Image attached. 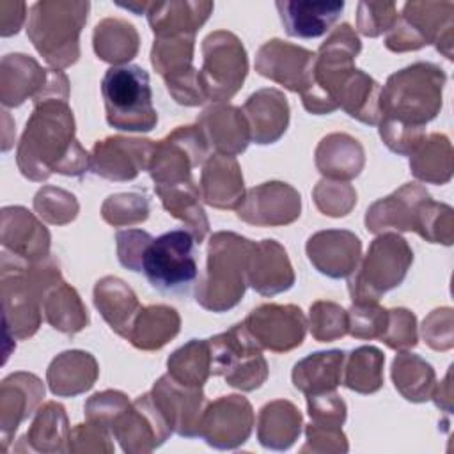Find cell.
Returning <instances> with one entry per match:
<instances>
[{
    "label": "cell",
    "instance_id": "obj_9",
    "mask_svg": "<svg viewBox=\"0 0 454 454\" xmlns=\"http://www.w3.org/2000/svg\"><path fill=\"white\" fill-rule=\"evenodd\" d=\"M211 372L225 376L231 387L254 390L266 378V362L261 356V346L250 335L243 323L229 332L207 339Z\"/></svg>",
    "mask_w": 454,
    "mask_h": 454
},
{
    "label": "cell",
    "instance_id": "obj_1",
    "mask_svg": "<svg viewBox=\"0 0 454 454\" xmlns=\"http://www.w3.org/2000/svg\"><path fill=\"white\" fill-rule=\"evenodd\" d=\"M443 83V69L429 62L408 66L388 78L380 90V135L394 153L408 154L424 142L422 126L436 117Z\"/></svg>",
    "mask_w": 454,
    "mask_h": 454
},
{
    "label": "cell",
    "instance_id": "obj_14",
    "mask_svg": "<svg viewBox=\"0 0 454 454\" xmlns=\"http://www.w3.org/2000/svg\"><path fill=\"white\" fill-rule=\"evenodd\" d=\"M153 151V140L112 137L94 145L90 170L114 181L133 179L142 168H149Z\"/></svg>",
    "mask_w": 454,
    "mask_h": 454
},
{
    "label": "cell",
    "instance_id": "obj_15",
    "mask_svg": "<svg viewBox=\"0 0 454 454\" xmlns=\"http://www.w3.org/2000/svg\"><path fill=\"white\" fill-rule=\"evenodd\" d=\"M238 216L255 225L291 223L300 216V193L286 183H264L248 190Z\"/></svg>",
    "mask_w": 454,
    "mask_h": 454
},
{
    "label": "cell",
    "instance_id": "obj_8",
    "mask_svg": "<svg viewBox=\"0 0 454 454\" xmlns=\"http://www.w3.org/2000/svg\"><path fill=\"white\" fill-rule=\"evenodd\" d=\"M413 252L397 234H383L371 243L360 270L349 278L353 301H378L383 293L399 286L406 277Z\"/></svg>",
    "mask_w": 454,
    "mask_h": 454
},
{
    "label": "cell",
    "instance_id": "obj_18",
    "mask_svg": "<svg viewBox=\"0 0 454 454\" xmlns=\"http://www.w3.org/2000/svg\"><path fill=\"white\" fill-rule=\"evenodd\" d=\"M275 7L291 37L314 39L325 35L344 11V2H289L278 0Z\"/></svg>",
    "mask_w": 454,
    "mask_h": 454
},
{
    "label": "cell",
    "instance_id": "obj_34",
    "mask_svg": "<svg viewBox=\"0 0 454 454\" xmlns=\"http://www.w3.org/2000/svg\"><path fill=\"white\" fill-rule=\"evenodd\" d=\"M397 20V11L394 2H360L356 25L364 35L376 37L383 32H390Z\"/></svg>",
    "mask_w": 454,
    "mask_h": 454
},
{
    "label": "cell",
    "instance_id": "obj_37",
    "mask_svg": "<svg viewBox=\"0 0 454 454\" xmlns=\"http://www.w3.org/2000/svg\"><path fill=\"white\" fill-rule=\"evenodd\" d=\"M312 319V335L321 342L326 325H332L337 337H342L348 332V314L335 303L317 301L310 307Z\"/></svg>",
    "mask_w": 454,
    "mask_h": 454
},
{
    "label": "cell",
    "instance_id": "obj_19",
    "mask_svg": "<svg viewBox=\"0 0 454 454\" xmlns=\"http://www.w3.org/2000/svg\"><path fill=\"white\" fill-rule=\"evenodd\" d=\"M211 11V2H154L145 14L154 35L176 37L193 35Z\"/></svg>",
    "mask_w": 454,
    "mask_h": 454
},
{
    "label": "cell",
    "instance_id": "obj_12",
    "mask_svg": "<svg viewBox=\"0 0 454 454\" xmlns=\"http://www.w3.org/2000/svg\"><path fill=\"white\" fill-rule=\"evenodd\" d=\"M449 2L442 4H426V2H408L403 7L401 18L395 20L390 34L387 35V48L392 51L419 50L424 44L438 41L440 30H449L450 27L442 28V23L452 21L450 11L442 12Z\"/></svg>",
    "mask_w": 454,
    "mask_h": 454
},
{
    "label": "cell",
    "instance_id": "obj_5",
    "mask_svg": "<svg viewBox=\"0 0 454 454\" xmlns=\"http://www.w3.org/2000/svg\"><path fill=\"white\" fill-rule=\"evenodd\" d=\"M101 92L110 126L124 131H151L156 126L149 74L140 66H112L101 80Z\"/></svg>",
    "mask_w": 454,
    "mask_h": 454
},
{
    "label": "cell",
    "instance_id": "obj_27",
    "mask_svg": "<svg viewBox=\"0 0 454 454\" xmlns=\"http://www.w3.org/2000/svg\"><path fill=\"white\" fill-rule=\"evenodd\" d=\"M362 147L355 138L348 135H328L321 140L316 151V165L323 176L337 179L356 177L364 167V160L342 158L344 154Z\"/></svg>",
    "mask_w": 454,
    "mask_h": 454
},
{
    "label": "cell",
    "instance_id": "obj_32",
    "mask_svg": "<svg viewBox=\"0 0 454 454\" xmlns=\"http://www.w3.org/2000/svg\"><path fill=\"white\" fill-rule=\"evenodd\" d=\"M445 145H449L447 137H443V135H431V138L427 140L424 151L420 154H415L413 158H410V167H411L413 174L419 179L431 181V183H440V184L450 179V176L440 168L442 163L450 167V156L440 158L442 156L440 151Z\"/></svg>",
    "mask_w": 454,
    "mask_h": 454
},
{
    "label": "cell",
    "instance_id": "obj_11",
    "mask_svg": "<svg viewBox=\"0 0 454 454\" xmlns=\"http://www.w3.org/2000/svg\"><path fill=\"white\" fill-rule=\"evenodd\" d=\"M314 59L316 53L305 48L273 39L261 46L255 59V69L259 74L303 96L312 85Z\"/></svg>",
    "mask_w": 454,
    "mask_h": 454
},
{
    "label": "cell",
    "instance_id": "obj_36",
    "mask_svg": "<svg viewBox=\"0 0 454 454\" xmlns=\"http://www.w3.org/2000/svg\"><path fill=\"white\" fill-rule=\"evenodd\" d=\"M115 238H117V254H119L121 264L131 271H140L144 250L151 243L153 236L145 231L128 229V231H119Z\"/></svg>",
    "mask_w": 454,
    "mask_h": 454
},
{
    "label": "cell",
    "instance_id": "obj_7",
    "mask_svg": "<svg viewBox=\"0 0 454 454\" xmlns=\"http://www.w3.org/2000/svg\"><path fill=\"white\" fill-rule=\"evenodd\" d=\"M195 245L197 239L188 229H172L153 238L144 250L140 271L154 289L186 294L199 275Z\"/></svg>",
    "mask_w": 454,
    "mask_h": 454
},
{
    "label": "cell",
    "instance_id": "obj_3",
    "mask_svg": "<svg viewBox=\"0 0 454 454\" xmlns=\"http://www.w3.org/2000/svg\"><path fill=\"white\" fill-rule=\"evenodd\" d=\"M255 243L234 232H216L209 239L206 277L197 284V301L209 310L222 312L239 303L247 282L248 264Z\"/></svg>",
    "mask_w": 454,
    "mask_h": 454
},
{
    "label": "cell",
    "instance_id": "obj_38",
    "mask_svg": "<svg viewBox=\"0 0 454 454\" xmlns=\"http://www.w3.org/2000/svg\"><path fill=\"white\" fill-rule=\"evenodd\" d=\"M34 206H35V211L46 218L48 222H55V209H62L66 215H69L71 218L76 216V211H78V204L74 200V197L67 192H64V195L60 197L59 202L55 200H50L48 193L44 190H41L37 195H35V200H34Z\"/></svg>",
    "mask_w": 454,
    "mask_h": 454
},
{
    "label": "cell",
    "instance_id": "obj_35",
    "mask_svg": "<svg viewBox=\"0 0 454 454\" xmlns=\"http://www.w3.org/2000/svg\"><path fill=\"white\" fill-rule=\"evenodd\" d=\"M380 339L392 349L413 348L417 344L415 316L406 309L388 310V323Z\"/></svg>",
    "mask_w": 454,
    "mask_h": 454
},
{
    "label": "cell",
    "instance_id": "obj_17",
    "mask_svg": "<svg viewBox=\"0 0 454 454\" xmlns=\"http://www.w3.org/2000/svg\"><path fill=\"white\" fill-rule=\"evenodd\" d=\"M241 112L248 122L250 140L255 144H273L282 137L289 122L287 99L277 89L254 92Z\"/></svg>",
    "mask_w": 454,
    "mask_h": 454
},
{
    "label": "cell",
    "instance_id": "obj_4",
    "mask_svg": "<svg viewBox=\"0 0 454 454\" xmlns=\"http://www.w3.org/2000/svg\"><path fill=\"white\" fill-rule=\"evenodd\" d=\"M89 7V2H37L30 7L27 34L46 62L66 67L78 59V34Z\"/></svg>",
    "mask_w": 454,
    "mask_h": 454
},
{
    "label": "cell",
    "instance_id": "obj_16",
    "mask_svg": "<svg viewBox=\"0 0 454 454\" xmlns=\"http://www.w3.org/2000/svg\"><path fill=\"white\" fill-rule=\"evenodd\" d=\"M360 239L349 231H321L309 238L307 254L319 273L340 278L356 270Z\"/></svg>",
    "mask_w": 454,
    "mask_h": 454
},
{
    "label": "cell",
    "instance_id": "obj_28",
    "mask_svg": "<svg viewBox=\"0 0 454 454\" xmlns=\"http://www.w3.org/2000/svg\"><path fill=\"white\" fill-rule=\"evenodd\" d=\"M211 372L207 340H190L168 358V374L188 387H202Z\"/></svg>",
    "mask_w": 454,
    "mask_h": 454
},
{
    "label": "cell",
    "instance_id": "obj_6",
    "mask_svg": "<svg viewBox=\"0 0 454 454\" xmlns=\"http://www.w3.org/2000/svg\"><path fill=\"white\" fill-rule=\"evenodd\" d=\"M360 48V39L348 23L337 27L321 44L314 59L312 85L301 96L309 112L330 114L339 108V92L355 69L353 59L358 55Z\"/></svg>",
    "mask_w": 454,
    "mask_h": 454
},
{
    "label": "cell",
    "instance_id": "obj_26",
    "mask_svg": "<svg viewBox=\"0 0 454 454\" xmlns=\"http://www.w3.org/2000/svg\"><path fill=\"white\" fill-rule=\"evenodd\" d=\"M177 330L179 317L174 309L163 305L147 307L138 312L128 339L140 349H154L172 339Z\"/></svg>",
    "mask_w": 454,
    "mask_h": 454
},
{
    "label": "cell",
    "instance_id": "obj_31",
    "mask_svg": "<svg viewBox=\"0 0 454 454\" xmlns=\"http://www.w3.org/2000/svg\"><path fill=\"white\" fill-rule=\"evenodd\" d=\"M96 376H98L96 360L82 367L80 371H69V365L64 355L57 356L48 369L50 388L53 394H59V395H74L90 388L94 385Z\"/></svg>",
    "mask_w": 454,
    "mask_h": 454
},
{
    "label": "cell",
    "instance_id": "obj_24",
    "mask_svg": "<svg viewBox=\"0 0 454 454\" xmlns=\"http://www.w3.org/2000/svg\"><path fill=\"white\" fill-rule=\"evenodd\" d=\"M344 351H319L294 365V387L307 395H319L333 390L340 383Z\"/></svg>",
    "mask_w": 454,
    "mask_h": 454
},
{
    "label": "cell",
    "instance_id": "obj_22",
    "mask_svg": "<svg viewBox=\"0 0 454 454\" xmlns=\"http://www.w3.org/2000/svg\"><path fill=\"white\" fill-rule=\"evenodd\" d=\"M202 197L215 207H238L243 200V176L234 156H211L202 172Z\"/></svg>",
    "mask_w": 454,
    "mask_h": 454
},
{
    "label": "cell",
    "instance_id": "obj_20",
    "mask_svg": "<svg viewBox=\"0 0 454 454\" xmlns=\"http://www.w3.org/2000/svg\"><path fill=\"white\" fill-rule=\"evenodd\" d=\"M289 259L286 250L273 239L257 243L250 255L248 264V284L261 294L273 296L289 289L294 282L293 270H273L287 266Z\"/></svg>",
    "mask_w": 454,
    "mask_h": 454
},
{
    "label": "cell",
    "instance_id": "obj_30",
    "mask_svg": "<svg viewBox=\"0 0 454 454\" xmlns=\"http://www.w3.org/2000/svg\"><path fill=\"white\" fill-rule=\"evenodd\" d=\"M74 309H85V307L82 305L76 291L62 282L60 289L53 291L48 296L46 319L55 330H60L66 333L80 332L89 323V316H87V310L74 312Z\"/></svg>",
    "mask_w": 454,
    "mask_h": 454
},
{
    "label": "cell",
    "instance_id": "obj_21",
    "mask_svg": "<svg viewBox=\"0 0 454 454\" xmlns=\"http://www.w3.org/2000/svg\"><path fill=\"white\" fill-rule=\"evenodd\" d=\"M199 124L204 126L202 133L209 138V144L222 154L234 156L248 145L250 129L241 108L211 106L200 115Z\"/></svg>",
    "mask_w": 454,
    "mask_h": 454
},
{
    "label": "cell",
    "instance_id": "obj_2",
    "mask_svg": "<svg viewBox=\"0 0 454 454\" xmlns=\"http://www.w3.org/2000/svg\"><path fill=\"white\" fill-rule=\"evenodd\" d=\"M18 165L21 174L34 181H43L51 172L78 177L90 167L87 153L74 140L73 112L66 99L35 101L18 147Z\"/></svg>",
    "mask_w": 454,
    "mask_h": 454
},
{
    "label": "cell",
    "instance_id": "obj_13",
    "mask_svg": "<svg viewBox=\"0 0 454 454\" xmlns=\"http://www.w3.org/2000/svg\"><path fill=\"white\" fill-rule=\"evenodd\" d=\"M261 348L287 351L301 344L305 335V317L293 305H262L243 323Z\"/></svg>",
    "mask_w": 454,
    "mask_h": 454
},
{
    "label": "cell",
    "instance_id": "obj_23",
    "mask_svg": "<svg viewBox=\"0 0 454 454\" xmlns=\"http://www.w3.org/2000/svg\"><path fill=\"white\" fill-rule=\"evenodd\" d=\"M94 303L115 330L122 337H129L133 323L142 310L133 291L119 278L106 277L96 284Z\"/></svg>",
    "mask_w": 454,
    "mask_h": 454
},
{
    "label": "cell",
    "instance_id": "obj_10",
    "mask_svg": "<svg viewBox=\"0 0 454 454\" xmlns=\"http://www.w3.org/2000/svg\"><path fill=\"white\" fill-rule=\"evenodd\" d=\"M204 67L199 83L204 98L223 101L238 92L247 76V53L239 39L225 30L209 34L202 43Z\"/></svg>",
    "mask_w": 454,
    "mask_h": 454
},
{
    "label": "cell",
    "instance_id": "obj_25",
    "mask_svg": "<svg viewBox=\"0 0 454 454\" xmlns=\"http://www.w3.org/2000/svg\"><path fill=\"white\" fill-rule=\"evenodd\" d=\"M94 50L101 60L124 64L138 50L137 30L124 20L106 18L94 28Z\"/></svg>",
    "mask_w": 454,
    "mask_h": 454
},
{
    "label": "cell",
    "instance_id": "obj_29",
    "mask_svg": "<svg viewBox=\"0 0 454 454\" xmlns=\"http://www.w3.org/2000/svg\"><path fill=\"white\" fill-rule=\"evenodd\" d=\"M385 356L380 349L364 346L351 351L346 367L344 385L360 394L376 392L381 387V365Z\"/></svg>",
    "mask_w": 454,
    "mask_h": 454
},
{
    "label": "cell",
    "instance_id": "obj_33",
    "mask_svg": "<svg viewBox=\"0 0 454 454\" xmlns=\"http://www.w3.org/2000/svg\"><path fill=\"white\" fill-rule=\"evenodd\" d=\"M348 319V332L353 337H381L388 323V310L378 307L376 301H353Z\"/></svg>",
    "mask_w": 454,
    "mask_h": 454
}]
</instances>
